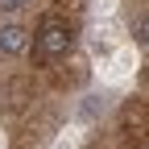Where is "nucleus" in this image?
<instances>
[{
	"mask_svg": "<svg viewBox=\"0 0 149 149\" xmlns=\"http://www.w3.org/2000/svg\"><path fill=\"white\" fill-rule=\"evenodd\" d=\"M74 46V29L66 21H58V17H46L42 25H37V37H33V50H37V58L42 62H54V58H62V54Z\"/></svg>",
	"mask_w": 149,
	"mask_h": 149,
	"instance_id": "f257e3e1",
	"label": "nucleus"
},
{
	"mask_svg": "<svg viewBox=\"0 0 149 149\" xmlns=\"http://www.w3.org/2000/svg\"><path fill=\"white\" fill-rule=\"evenodd\" d=\"M29 46V29L17 25V21H4L0 25V54H8V58H17V54H25Z\"/></svg>",
	"mask_w": 149,
	"mask_h": 149,
	"instance_id": "f03ea898",
	"label": "nucleus"
},
{
	"mask_svg": "<svg viewBox=\"0 0 149 149\" xmlns=\"http://www.w3.org/2000/svg\"><path fill=\"white\" fill-rule=\"evenodd\" d=\"M133 37H137V46H145V50H149V13H141V17H137Z\"/></svg>",
	"mask_w": 149,
	"mask_h": 149,
	"instance_id": "7ed1b4c3",
	"label": "nucleus"
},
{
	"mask_svg": "<svg viewBox=\"0 0 149 149\" xmlns=\"http://www.w3.org/2000/svg\"><path fill=\"white\" fill-rule=\"evenodd\" d=\"M29 0H0V13H17V8H25Z\"/></svg>",
	"mask_w": 149,
	"mask_h": 149,
	"instance_id": "20e7f679",
	"label": "nucleus"
}]
</instances>
